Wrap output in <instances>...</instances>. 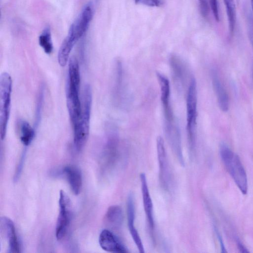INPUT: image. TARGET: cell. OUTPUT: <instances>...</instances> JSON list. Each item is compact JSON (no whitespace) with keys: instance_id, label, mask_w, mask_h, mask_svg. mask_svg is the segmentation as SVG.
Listing matches in <instances>:
<instances>
[{"instance_id":"obj_12","label":"cell","mask_w":253,"mask_h":253,"mask_svg":"<svg viewBox=\"0 0 253 253\" xmlns=\"http://www.w3.org/2000/svg\"><path fill=\"white\" fill-rule=\"evenodd\" d=\"M140 180L144 210L149 227L151 230H153L154 228V219L153 203L150 195L146 176L145 173L142 172L140 174Z\"/></svg>"},{"instance_id":"obj_9","label":"cell","mask_w":253,"mask_h":253,"mask_svg":"<svg viewBox=\"0 0 253 253\" xmlns=\"http://www.w3.org/2000/svg\"><path fill=\"white\" fill-rule=\"evenodd\" d=\"M161 89V100L163 106L165 123L175 122L170 103V84L168 78L162 74L156 73Z\"/></svg>"},{"instance_id":"obj_24","label":"cell","mask_w":253,"mask_h":253,"mask_svg":"<svg viewBox=\"0 0 253 253\" xmlns=\"http://www.w3.org/2000/svg\"><path fill=\"white\" fill-rule=\"evenodd\" d=\"M201 13L203 16L206 17L209 12V7L207 0H198Z\"/></svg>"},{"instance_id":"obj_26","label":"cell","mask_w":253,"mask_h":253,"mask_svg":"<svg viewBox=\"0 0 253 253\" xmlns=\"http://www.w3.org/2000/svg\"><path fill=\"white\" fill-rule=\"evenodd\" d=\"M216 233H217V236L218 237L219 242L220 243L221 249L222 250L221 252L222 253H225V252H226V249L224 246V244L223 243V241L222 240V238H221V235L219 234V233L217 232V231L216 232Z\"/></svg>"},{"instance_id":"obj_8","label":"cell","mask_w":253,"mask_h":253,"mask_svg":"<svg viewBox=\"0 0 253 253\" xmlns=\"http://www.w3.org/2000/svg\"><path fill=\"white\" fill-rule=\"evenodd\" d=\"M94 14V6L90 2L83 8L81 12L72 24L69 30L68 37L77 42L85 33Z\"/></svg>"},{"instance_id":"obj_25","label":"cell","mask_w":253,"mask_h":253,"mask_svg":"<svg viewBox=\"0 0 253 253\" xmlns=\"http://www.w3.org/2000/svg\"><path fill=\"white\" fill-rule=\"evenodd\" d=\"M237 245L238 248L240 252L243 253H249V251L243 243L239 240H237Z\"/></svg>"},{"instance_id":"obj_17","label":"cell","mask_w":253,"mask_h":253,"mask_svg":"<svg viewBox=\"0 0 253 253\" xmlns=\"http://www.w3.org/2000/svg\"><path fill=\"white\" fill-rule=\"evenodd\" d=\"M76 42L68 36L62 42L58 53V61L61 66L64 67L67 64L70 53Z\"/></svg>"},{"instance_id":"obj_16","label":"cell","mask_w":253,"mask_h":253,"mask_svg":"<svg viewBox=\"0 0 253 253\" xmlns=\"http://www.w3.org/2000/svg\"><path fill=\"white\" fill-rule=\"evenodd\" d=\"M123 212L122 208L118 205H112L107 209L104 218L105 223L109 227L118 229L122 225Z\"/></svg>"},{"instance_id":"obj_19","label":"cell","mask_w":253,"mask_h":253,"mask_svg":"<svg viewBox=\"0 0 253 253\" xmlns=\"http://www.w3.org/2000/svg\"><path fill=\"white\" fill-rule=\"evenodd\" d=\"M228 19L229 32L231 36L234 33L236 22V10L235 0H223Z\"/></svg>"},{"instance_id":"obj_21","label":"cell","mask_w":253,"mask_h":253,"mask_svg":"<svg viewBox=\"0 0 253 253\" xmlns=\"http://www.w3.org/2000/svg\"><path fill=\"white\" fill-rule=\"evenodd\" d=\"M39 43L45 53L50 54L52 52L53 46L49 27H45L40 35Z\"/></svg>"},{"instance_id":"obj_20","label":"cell","mask_w":253,"mask_h":253,"mask_svg":"<svg viewBox=\"0 0 253 253\" xmlns=\"http://www.w3.org/2000/svg\"><path fill=\"white\" fill-rule=\"evenodd\" d=\"M169 62L174 78L177 81L182 82L185 74V68L181 60L176 55H171Z\"/></svg>"},{"instance_id":"obj_28","label":"cell","mask_w":253,"mask_h":253,"mask_svg":"<svg viewBox=\"0 0 253 253\" xmlns=\"http://www.w3.org/2000/svg\"><path fill=\"white\" fill-rule=\"evenodd\" d=\"M142 0H134L136 3H140Z\"/></svg>"},{"instance_id":"obj_13","label":"cell","mask_w":253,"mask_h":253,"mask_svg":"<svg viewBox=\"0 0 253 253\" xmlns=\"http://www.w3.org/2000/svg\"><path fill=\"white\" fill-rule=\"evenodd\" d=\"M0 226L8 242V252L16 253L20 252V246L12 221L7 217H1Z\"/></svg>"},{"instance_id":"obj_10","label":"cell","mask_w":253,"mask_h":253,"mask_svg":"<svg viewBox=\"0 0 253 253\" xmlns=\"http://www.w3.org/2000/svg\"><path fill=\"white\" fill-rule=\"evenodd\" d=\"M99 244L104 251L110 253H125L128 252L127 249L120 239L111 231L103 230L99 236Z\"/></svg>"},{"instance_id":"obj_3","label":"cell","mask_w":253,"mask_h":253,"mask_svg":"<svg viewBox=\"0 0 253 253\" xmlns=\"http://www.w3.org/2000/svg\"><path fill=\"white\" fill-rule=\"evenodd\" d=\"M219 153L226 169L238 188L243 194H247L248 189L247 176L239 157L224 143L220 145Z\"/></svg>"},{"instance_id":"obj_23","label":"cell","mask_w":253,"mask_h":253,"mask_svg":"<svg viewBox=\"0 0 253 253\" xmlns=\"http://www.w3.org/2000/svg\"><path fill=\"white\" fill-rule=\"evenodd\" d=\"M210 5L215 20L217 22L220 20L218 3L217 0H209Z\"/></svg>"},{"instance_id":"obj_11","label":"cell","mask_w":253,"mask_h":253,"mask_svg":"<svg viewBox=\"0 0 253 253\" xmlns=\"http://www.w3.org/2000/svg\"><path fill=\"white\" fill-rule=\"evenodd\" d=\"M127 219L128 230L131 237L136 245L139 253L145 252L143 245L140 236L135 226V204L134 197L132 193L128 195L126 201Z\"/></svg>"},{"instance_id":"obj_29","label":"cell","mask_w":253,"mask_h":253,"mask_svg":"<svg viewBox=\"0 0 253 253\" xmlns=\"http://www.w3.org/2000/svg\"><path fill=\"white\" fill-rule=\"evenodd\" d=\"M252 11L253 12V0H251Z\"/></svg>"},{"instance_id":"obj_6","label":"cell","mask_w":253,"mask_h":253,"mask_svg":"<svg viewBox=\"0 0 253 253\" xmlns=\"http://www.w3.org/2000/svg\"><path fill=\"white\" fill-rule=\"evenodd\" d=\"M59 212L56 226V237L61 240L66 235L71 217V204L69 197L63 190L60 191Z\"/></svg>"},{"instance_id":"obj_14","label":"cell","mask_w":253,"mask_h":253,"mask_svg":"<svg viewBox=\"0 0 253 253\" xmlns=\"http://www.w3.org/2000/svg\"><path fill=\"white\" fill-rule=\"evenodd\" d=\"M63 171L71 190L75 195H79L82 188V175L80 169L75 166L65 167Z\"/></svg>"},{"instance_id":"obj_4","label":"cell","mask_w":253,"mask_h":253,"mask_svg":"<svg viewBox=\"0 0 253 253\" xmlns=\"http://www.w3.org/2000/svg\"><path fill=\"white\" fill-rule=\"evenodd\" d=\"M197 93L195 79H191L186 98V129L189 151L193 153L195 146V134L197 116Z\"/></svg>"},{"instance_id":"obj_27","label":"cell","mask_w":253,"mask_h":253,"mask_svg":"<svg viewBox=\"0 0 253 253\" xmlns=\"http://www.w3.org/2000/svg\"><path fill=\"white\" fill-rule=\"evenodd\" d=\"M250 40L251 42L253 47V29L251 30L248 32Z\"/></svg>"},{"instance_id":"obj_18","label":"cell","mask_w":253,"mask_h":253,"mask_svg":"<svg viewBox=\"0 0 253 253\" xmlns=\"http://www.w3.org/2000/svg\"><path fill=\"white\" fill-rule=\"evenodd\" d=\"M20 139L26 146H29L35 136V128L26 121H22L19 124Z\"/></svg>"},{"instance_id":"obj_15","label":"cell","mask_w":253,"mask_h":253,"mask_svg":"<svg viewBox=\"0 0 253 253\" xmlns=\"http://www.w3.org/2000/svg\"><path fill=\"white\" fill-rule=\"evenodd\" d=\"M212 82L219 108L223 112L227 111L229 106L228 95L214 71L212 74Z\"/></svg>"},{"instance_id":"obj_1","label":"cell","mask_w":253,"mask_h":253,"mask_svg":"<svg viewBox=\"0 0 253 253\" xmlns=\"http://www.w3.org/2000/svg\"><path fill=\"white\" fill-rule=\"evenodd\" d=\"M80 86V72L79 62L76 57H72L69 62L66 94L67 107L73 129L77 126L81 114Z\"/></svg>"},{"instance_id":"obj_22","label":"cell","mask_w":253,"mask_h":253,"mask_svg":"<svg viewBox=\"0 0 253 253\" xmlns=\"http://www.w3.org/2000/svg\"><path fill=\"white\" fill-rule=\"evenodd\" d=\"M44 87L42 86L40 89L39 90V92L38 93L36 104L35 112V124L34 126V128H35V129L36 128H37L38 126L41 119L42 104L44 98Z\"/></svg>"},{"instance_id":"obj_7","label":"cell","mask_w":253,"mask_h":253,"mask_svg":"<svg viewBox=\"0 0 253 253\" xmlns=\"http://www.w3.org/2000/svg\"><path fill=\"white\" fill-rule=\"evenodd\" d=\"M157 152L160 183L164 190L169 191L171 182V171L164 141L160 136L157 138Z\"/></svg>"},{"instance_id":"obj_5","label":"cell","mask_w":253,"mask_h":253,"mask_svg":"<svg viewBox=\"0 0 253 253\" xmlns=\"http://www.w3.org/2000/svg\"><path fill=\"white\" fill-rule=\"evenodd\" d=\"M12 91V80L8 73H2L0 77V136L5 137L8 123Z\"/></svg>"},{"instance_id":"obj_2","label":"cell","mask_w":253,"mask_h":253,"mask_svg":"<svg viewBox=\"0 0 253 253\" xmlns=\"http://www.w3.org/2000/svg\"><path fill=\"white\" fill-rule=\"evenodd\" d=\"M92 93L90 86L86 84L81 97L82 111L77 126L73 129L74 144L77 151L82 149L89 134Z\"/></svg>"}]
</instances>
